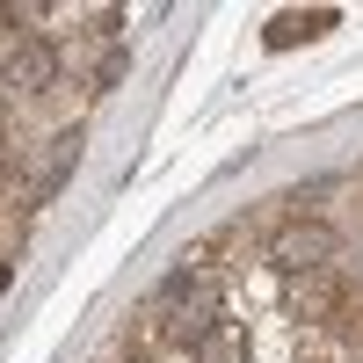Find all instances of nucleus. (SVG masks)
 Wrapping results in <instances>:
<instances>
[{
	"instance_id": "f257e3e1",
	"label": "nucleus",
	"mask_w": 363,
	"mask_h": 363,
	"mask_svg": "<svg viewBox=\"0 0 363 363\" xmlns=\"http://www.w3.org/2000/svg\"><path fill=\"white\" fill-rule=\"evenodd\" d=\"M335 255H342L335 218H291V225L269 233V269H284V277H320Z\"/></svg>"
},
{
	"instance_id": "f03ea898",
	"label": "nucleus",
	"mask_w": 363,
	"mask_h": 363,
	"mask_svg": "<svg viewBox=\"0 0 363 363\" xmlns=\"http://www.w3.org/2000/svg\"><path fill=\"white\" fill-rule=\"evenodd\" d=\"M58 73H66V58H58L51 37H22L0 58V87H8V95H44V87H58Z\"/></svg>"
},
{
	"instance_id": "7ed1b4c3",
	"label": "nucleus",
	"mask_w": 363,
	"mask_h": 363,
	"mask_svg": "<svg viewBox=\"0 0 363 363\" xmlns=\"http://www.w3.org/2000/svg\"><path fill=\"white\" fill-rule=\"evenodd\" d=\"M327 29H335V15H277L262 29L269 37V51H284V44H306V37H327Z\"/></svg>"
},
{
	"instance_id": "20e7f679",
	"label": "nucleus",
	"mask_w": 363,
	"mask_h": 363,
	"mask_svg": "<svg viewBox=\"0 0 363 363\" xmlns=\"http://www.w3.org/2000/svg\"><path fill=\"white\" fill-rule=\"evenodd\" d=\"M196 363H247V335L240 327H211L196 342Z\"/></svg>"
}]
</instances>
